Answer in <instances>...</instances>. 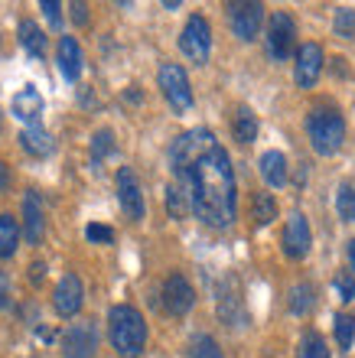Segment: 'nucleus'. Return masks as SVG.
Wrapping results in <instances>:
<instances>
[{"instance_id": "nucleus-27", "label": "nucleus", "mask_w": 355, "mask_h": 358, "mask_svg": "<svg viewBox=\"0 0 355 358\" xmlns=\"http://www.w3.org/2000/svg\"><path fill=\"white\" fill-rule=\"evenodd\" d=\"M336 208H339V218H342V222H355V189H352V182H342V186H339Z\"/></svg>"}, {"instance_id": "nucleus-32", "label": "nucleus", "mask_w": 355, "mask_h": 358, "mask_svg": "<svg viewBox=\"0 0 355 358\" xmlns=\"http://www.w3.org/2000/svg\"><path fill=\"white\" fill-rule=\"evenodd\" d=\"M333 287H336V293H339V300H342V303H352L355 300V277H352V273H339L336 280H333Z\"/></svg>"}, {"instance_id": "nucleus-22", "label": "nucleus", "mask_w": 355, "mask_h": 358, "mask_svg": "<svg viewBox=\"0 0 355 358\" xmlns=\"http://www.w3.org/2000/svg\"><path fill=\"white\" fill-rule=\"evenodd\" d=\"M17 245H20L17 218H13V215H0V261H4V257H13Z\"/></svg>"}, {"instance_id": "nucleus-14", "label": "nucleus", "mask_w": 355, "mask_h": 358, "mask_svg": "<svg viewBox=\"0 0 355 358\" xmlns=\"http://www.w3.org/2000/svg\"><path fill=\"white\" fill-rule=\"evenodd\" d=\"M218 316H222L228 326H242L244 322V300H242V287L235 277L225 280V287L218 290Z\"/></svg>"}, {"instance_id": "nucleus-4", "label": "nucleus", "mask_w": 355, "mask_h": 358, "mask_svg": "<svg viewBox=\"0 0 355 358\" xmlns=\"http://www.w3.org/2000/svg\"><path fill=\"white\" fill-rule=\"evenodd\" d=\"M157 82H160L163 98H167L169 108L176 114H186L189 108H193V88H189V78H186V72H183V66L163 62L157 72Z\"/></svg>"}, {"instance_id": "nucleus-5", "label": "nucleus", "mask_w": 355, "mask_h": 358, "mask_svg": "<svg viewBox=\"0 0 355 358\" xmlns=\"http://www.w3.org/2000/svg\"><path fill=\"white\" fill-rule=\"evenodd\" d=\"M297 49V23L290 13H274L267 20V56L274 62H287Z\"/></svg>"}, {"instance_id": "nucleus-29", "label": "nucleus", "mask_w": 355, "mask_h": 358, "mask_svg": "<svg viewBox=\"0 0 355 358\" xmlns=\"http://www.w3.org/2000/svg\"><path fill=\"white\" fill-rule=\"evenodd\" d=\"M167 208H169V215L173 218H186V212H189V199L176 182H169L167 186Z\"/></svg>"}, {"instance_id": "nucleus-12", "label": "nucleus", "mask_w": 355, "mask_h": 358, "mask_svg": "<svg viewBox=\"0 0 355 358\" xmlns=\"http://www.w3.org/2000/svg\"><path fill=\"white\" fill-rule=\"evenodd\" d=\"M118 199H121L127 218H131V222H141L147 208H144L141 182H137V176H134L131 166H121V170H118Z\"/></svg>"}, {"instance_id": "nucleus-24", "label": "nucleus", "mask_w": 355, "mask_h": 358, "mask_svg": "<svg viewBox=\"0 0 355 358\" xmlns=\"http://www.w3.org/2000/svg\"><path fill=\"white\" fill-rule=\"evenodd\" d=\"M297 358H329V349H326V339L319 332H307L300 339V349H297Z\"/></svg>"}, {"instance_id": "nucleus-31", "label": "nucleus", "mask_w": 355, "mask_h": 358, "mask_svg": "<svg viewBox=\"0 0 355 358\" xmlns=\"http://www.w3.org/2000/svg\"><path fill=\"white\" fill-rule=\"evenodd\" d=\"M336 33L342 39H352L355 36V10H349V7H339L336 10Z\"/></svg>"}, {"instance_id": "nucleus-17", "label": "nucleus", "mask_w": 355, "mask_h": 358, "mask_svg": "<svg viewBox=\"0 0 355 358\" xmlns=\"http://www.w3.org/2000/svg\"><path fill=\"white\" fill-rule=\"evenodd\" d=\"M59 72L69 82H78V76H82V46L72 36L59 39Z\"/></svg>"}, {"instance_id": "nucleus-16", "label": "nucleus", "mask_w": 355, "mask_h": 358, "mask_svg": "<svg viewBox=\"0 0 355 358\" xmlns=\"http://www.w3.org/2000/svg\"><path fill=\"white\" fill-rule=\"evenodd\" d=\"M258 170H261V179L267 186L281 189L287 186V157L281 150H267L261 153V160H258Z\"/></svg>"}, {"instance_id": "nucleus-15", "label": "nucleus", "mask_w": 355, "mask_h": 358, "mask_svg": "<svg viewBox=\"0 0 355 358\" xmlns=\"http://www.w3.org/2000/svg\"><path fill=\"white\" fill-rule=\"evenodd\" d=\"M43 108H46V101H43V94L36 92L33 85L20 88L17 94H13V101H10V111H13V117H20V121H27L29 127L39 121V114H43Z\"/></svg>"}, {"instance_id": "nucleus-37", "label": "nucleus", "mask_w": 355, "mask_h": 358, "mask_svg": "<svg viewBox=\"0 0 355 358\" xmlns=\"http://www.w3.org/2000/svg\"><path fill=\"white\" fill-rule=\"evenodd\" d=\"M7 186H10V170H7V163L0 160V192H4Z\"/></svg>"}, {"instance_id": "nucleus-34", "label": "nucleus", "mask_w": 355, "mask_h": 358, "mask_svg": "<svg viewBox=\"0 0 355 358\" xmlns=\"http://www.w3.org/2000/svg\"><path fill=\"white\" fill-rule=\"evenodd\" d=\"M39 10L46 13V20L53 23V27H59V23H62V7H59V3H53V0H43V3H39Z\"/></svg>"}, {"instance_id": "nucleus-1", "label": "nucleus", "mask_w": 355, "mask_h": 358, "mask_svg": "<svg viewBox=\"0 0 355 358\" xmlns=\"http://www.w3.org/2000/svg\"><path fill=\"white\" fill-rule=\"evenodd\" d=\"M169 166L176 176V186L186 192L189 212H196L199 222L212 228H228L238 212L235 199V170L222 143L212 131L199 127L186 131L169 147Z\"/></svg>"}, {"instance_id": "nucleus-23", "label": "nucleus", "mask_w": 355, "mask_h": 358, "mask_svg": "<svg viewBox=\"0 0 355 358\" xmlns=\"http://www.w3.org/2000/svg\"><path fill=\"white\" fill-rule=\"evenodd\" d=\"M274 218H277V199L271 192H258L254 196V222L258 225H271Z\"/></svg>"}, {"instance_id": "nucleus-13", "label": "nucleus", "mask_w": 355, "mask_h": 358, "mask_svg": "<svg viewBox=\"0 0 355 358\" xmlns=\"http://www.w3.org/2000/svg\"><path fill=\"white\" fill-rule=\"evenodd\" d=\"M85 303V287L75 273H66L62 280L56 283V293H53V306H56L59 316H75Z\"/></svg>"}, {"instance_id": "nucleus-36", "label": "nucleus", "mask_w": 355, "mask_h": 358, "mask_svg": "<svg viewBox=\"0 0 355 358\" xmlns=\"http://www.w3.org/2000/svg\"><path fill=\"white\" fill-rule=\"evenodd\" d=\"M72 17H75V23H85L88 20V7L85 3H72Z\"/></svg>"}, {"instance_id": "nucleus-7", "label": "nucleus", "mask_w": 355, "mask_h": 358, "mask_svg": "<svg viewBox=\"0 0 355 358\" xmlns=\"http://www.w3.org/2000/svg\"><path fill=\"white\" fill-rule=\"evenodd\" d=\"M281 245H284V255L290 261H303L309 255V245H313V231H309V222L303 212H293L284 225V235H281Z\"/></svg>"}, {"instance_id": "nucleus-19", "label": "nucleus", "mask_w": 355, "mask_h": 358, "mask_svg": "<svg viewBox=\"0 0 355 358\" xmlns=\"http://www.w3.org/2000/svg\"><path fill=\"white\" fill-rule=\"evenodd\" d=\"M20 143H23V150H27L29 157H49V153H53V147H56V143H53V137H49L43 127H36V124L20 134Z\"/></svg>"}, {"instance_id": "nucleus-8", "label": "nucleus", "mask_w": 355, "mask_h": 358, "mask_svg": "<svg viewBox=\"0 0 355 358\" xmlns=\"http://www.w3.org/2000/svg\"><path fill=\"white\" fill-rule=\"evenodd\" d=\"M228 20H232V33L242 43H251L258 36V29L264 23V7L261 3H228Z\"/></svg>"}, {"instance_id": "nucleus-28", "label": "nucleus", "mask_w": 355, "mask_h": 358, "mask_svg": "<svg viewBox=\"0 0 355 358\" xmlns=\"http://www.w3.org/2000/svg\"><path fill=\"white\" fill-rule=\"evenodd\" d=\"M189 358H225L212 336H196L189 342Z\"/></svg>"}, {"instance_id": "nucleus-2", "label": "nucleus", "mask_w": 355, "mask_h": 358, "mask_svg": "<svg viewBox=\"0 0 355 358\" xmlns=\"http://www.w3.org/2000/svg\"><path fill=\"white\" fill-rule=\"evenodd\" d=\"M108 332L121 358H137L147 345V322L134 306H114L108 313Z\"/></svg>"}, {"instance_id": "nucleus-35", "label": "nucleus", "mask_w": 355, "mask_h": 358, "mask_svg": "<svg viewBox=\"0 0 355 358\" xmlns=\"http://www.w3.org/2000/svg\"><path fill=\"white\" fill-rule=\"evenodd\" d=\"M10 303V280H7V273L0 271V310Z\"/></svg>"}, {"instance_id": "nucleus-39", "label": "nucleus", "mask_w": 355, "mask_h": 358, "mask_svg": "<svg viewBox=\"0 0 355 358\" xmlns=\"http://www.w3.org/2000/svg\"><path fill=\"white\" fill-rule=\"evenodd\" d=\"M346 255H349V264H352V273H355V238L346 245Z\"/></svg>"}, {"instance_id": "nucleus-3", "label": "nucleus", "mask_w": 355, "mask_h": 358, "mask_svg": "<svg viewBox=\"0 0 355 358\" xmlns=\"http://www.w3.org/2000/svg\"><path fill=\"white\" fill-rule=\"evenodd\" d=\"M307 134H309V143L319 157H333L339 153L342 141H346V121L339 108L333 104H316L313 111L307 114Z\"/></svg>"}, {"instance_id": "nucleus-10", "label": "nucleus", "mask_w": 355, "mask_h": 358, "mask_svg": "<svg viewBox=\"0 0 355 358\" xmlns=\"http://www.w3.org/2000/svg\"><path fill=\"white\" fill-rule=\"evenodd\" d=\"M323 72V49L316 43H303L297 49V62H293V82L300 88H313Z\"/></svg>"}, {"instance_id": "nucleus-38", "label": "nucleus", "mask_w": 355, "mask_h": 358, "mask_svg": "<svg viewBox=\"0 0 355 358\" xmlns=\"http://www.w3.org/2000/svg\"><path fill=\"white\" fill-rule=\"evenodd\" d=\"M29 271H33V273H29V277H33V283H39L43 277H46V267H43V264H33Z\"/></svg>"}, {"instance_id": "nucleus-20", "label": "nucleus", "mask_w": 355, "mask_h": 358, "mask_svg": "<svg viewBox=\"0 0 355 358\" xmlns=\"http://www.w3.org/2000/svg\"><path fill=\"white\" fill-rule=\"evenodd\" d=\"M20 46L27 49L29 56L43 59L46 56V33H43L33 20H23V23H20Z\"/></svg>"}, {"instance_id": "nucleus-26", "label": "nucleus", "mask_w": 355, "mask_h": 358, "mask_svg": "<svg viewBox=\"0 0 355 358\" xmlns=\"http://www.w3.org/2000/svg\"><path fill=\"white\" fill-rule=\"evenodd\" d=\"M309 306H313V287H309V283H297V287L290 290V313L307 316Z\"/></svg>"}, {"instance_id": "nucleus-9", "label": "nucleus", "mask_w": 355, "mask_h": 358, "mask_svg": "<svg viewBox=\"0 0 355 358\" xmlns=\"http://www.w3.org/2000/svg\"><path fill=\"white\" fill-rule=\"evenodd\" d=\"M98 352V332L92 322H75L62 336V358H95Z\"/></svg>"}, {"instance_id": "nucleus-33", "label": "nucleus", "mask_w": 355, "mask_h": 358, "mask_svg": "<svg viewBox=\"0 0 355 358\" xmlns=\"http://www.w3.org/2000/svg\"><path fill=\"white\" fill-rule=\"evenodd\" d=\"M85 238H88V241H95V245H111V241H114V231L108 225H98V222H92V225L85 228Z\"/></svg>"}, {"instance_id": "nucleus-30", "label": "nucleus", "mask_w": 355, "mask_h": 358, "mask_svg": "<svg viewBox=\"0 0 355 358\" xmlns=\"http://www.w3.org/2000/svg\"><path fill=\"white\" fill-rule=\"evenodd\" d=\"M108 153H114V134L108 131V127H102V131L92 137V160L102 163Z\"/></svg>"}, {"instance_id": "nucleus-11", "label": "nucleus", "mask_w": 355, "mask_h": 358, "mask_svg": "<svg viewBox=\"0 0 355 358\" xmlns=\"http://www.w3.org/2000/svg\"><path fill=\"white\" fill-rule=\"evenodd\" d=\"M196 303V293L189 287V280L183 273H169L167 283H163V306H167L169 316H186Z\"/></svg>"}, {"instance_id": "nucleus-21", "label": "nucleus", "mask_w": 355, "mask_h": 358, "mask_svg": "<svg viewBox=\"0 0 355 358\" xmlns=\"http://www.w3.org/2000/svg\"><path fill=\"white\" fill-rule=\"evenodd\" d=\"M232 134L238 143H254V137H258V117H254L251 108H238L235 111V121H232Z\"/></svg>"}, {"instance_id": "nucleus-25", "label": "nucleus", "mask_w": 355, "mask_h": 358, "mask_svg": "<svg viewBox=\"0 0 355 358\" xmlns=\"http://www.w3.org/2000/svg\"><path fill=\"white\" fill-rule=\"evenodd\" d=\"M336 342L342 352L352 349V342H355V316L352 313H339L336 316Z\"/></svg>"}, {"instance_id": "nucleus-6", "label": "nucleus", "mask_w": 355, "mask_h": 358, "mask_svg": "<svg viewBox=\"0 0 355 358\" xmlns=\"http://www.w3.org/2000/svg\"><path fill=\"white\" fill-rule=\"evenodd\" d=\"M179 49H183L186 59H193L196 66H206L209 52H212V29H209L206 17L193 13V17L186 20V27L179 33Z\"/></svg>"}, {"instance_id": "nucleus-18", "label": "nucleus", "mask_w": 355, "mask_h": 358, "mask_svg": "<svg viewBox=\"0 0 355 358\" xmlns=\"http://www.w3.org/2000/svg\"><path fill=\"white\" fill-rule=\"evenodd\" d=\"M23 228H27L29 245H39V238H43V202H39L36 192L23 196Z\"/></svg>"}]
</instances>
